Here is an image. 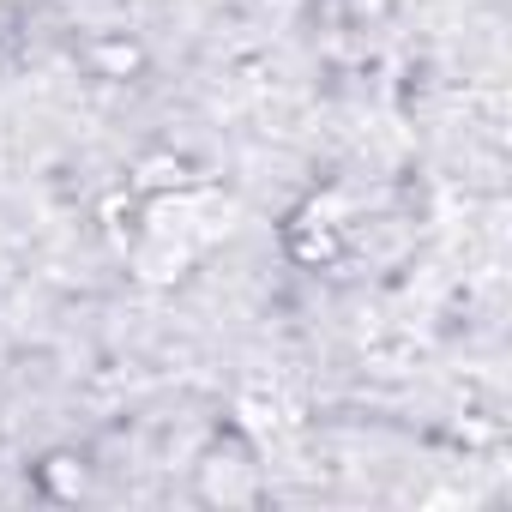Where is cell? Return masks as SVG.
<instances>
[{
    "label": "cell",
    "instance_id": "6da1fadb",
    "mask_svg": "<svg viewBox=\"0 0 512 512\" xmlns=\"http://www.w3.org/2000/svg\"><path fill=\"white\" fill-rule=\"evenodd\" d=\"M199 494L205 500H217V506H247V500H260L266 494V476H260V464H253V452L229 434V440H217L199 464Z\"/></svg>",
    "mask_w": 512,
    "mask_h": 512
},
{
    "label": "cell",
    "instance_id": "7a4b0ae2",
    "mask_svg": "<svg viewBox=\"0 0 512 512\" xmlns=\"http://www.w3.org/2000/svg\"><path fill=\"white\" fill-rule=\"evenodd\" d=\"M37 488H43L49 500H79V494L91 488V464H85L79 452H49V458L37 464Z\"/></svg>",
    "mask_w": 512,
    "mask_h": 512
}]
</instances>
